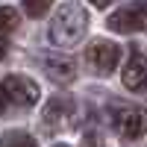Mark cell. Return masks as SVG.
Masks as SVG:
<instances>
[{
	"label": "cell",
	"mask_w": 147,
	"mask_h": 147,
	"mask_svg": "<svg viewBox=\"0 0 147 147\" xmlns=\"http://www.w3.org/2000/svg\"><path fill=\"white\" fill-rule=\"evenodd\" d=\"M24 9H27V15L38 18V15H44V12L50 9V3H47V0H27V3H24Z\"/></svg>",
	"instance_id": "8fae6325"
},
{
	"label": "cell",
	"mask_w": 147,
	"mask_h": 147,
	"mask_svg": "<svg viewBox=\"0 0 147 147\" xmlns=\"http://www.w3.org/2000/svg\"><path fill=\"white\" fill-rule=\"evenodd\" d=\"M109 30L112 32H121V35H132V32H141L144 27H147V9L144 6H121V9H115L112 15H109Z\"/></svg>",
	"instance_id": "3957f363"
},
{
	"label": "cell",
	"mask_w": 147,
	"mask_h": 147,
	"mask_svg": "<svg viewBox=\"0 0 147 147\" xmlns=\"http://www.w3.org/2000/svg\"><path fill=\"white\" fill-rule=\"evenodd\" d=\"M71 115H74V100H71L68 94H56L53 100L44 106V115H41V118H44V127L53 132V129H59V127H65Z\"/></svg>",
	"instance_id": "8992f818"
},
{
	"label": "cell",
	"mask_w": 147,
	"mask_h": 147,
	"mask_svg": "<svg viewBox=\"0 0 147 147\" xmlns=\"http://www.w3.org/2000/svg\"><path fill=\"white\" fill-rule=\"evenodd\" d=\"M88 30V12L80 3H62L50 24V41L56 47H77Z\"/></svg>",
	"instance_id": "6da1fadb"
},
{
	"label": "cell",
	"mask_w": 147,
	"mask_h": 147,
	"mask_svg": "<svg viewBox=\"0 0 147 147\" xmlns=\"http://www.w3.org/2000/svg\"><path fill=\"white\" fill-rule=\"evenodd\" d=\"M44 71L53 82H71L77 77V65L71 59H59V56H44Z\"/></svg>",
	"instance_id": "ba28073f"
},
{
	"label": "cell",
	"mask_w": 147,
	"mask_h": 147,
	"mask_svg": "<svg viewBox=\"0 0 147 147\" xmlns=\"http://www.w3.org/2000/svg\"><path fill=\"white\" fill-rule=\"evenodd\" d=\"M18 12L15 6H0V35H9V32H15L18 30Z\"/></svg>",
	"instance_id": "30bf717a"
},
{
	"label": "cell",
	"mask_w": 147,
	"mask_h": 147,
	"mask_svg": "<svg viewBox=\"0 0 147 147\" xmlns=\"http://www.w3.org/2000/svg\"><path fill=\"white\" fill-rule=\"evenodd\" d=\"M0 147H38V144L24 129H6L3 136H0Z\"/></svg>",
	"instance_id": "9c48e42d"
},
{
	"label": "cell",
	"mask_w": 147,
	"mask_h": 147,
	"mask_svg": "<svg viewBox=\"0 0 147 147\" xmlns=\"http://www.w3.org/2000/svg\"><path fill=\"white\" fill-rule=\"evenodd\" d=\"M35 103H38V85L30 77L12 74L0 82V115L9 109H30Z\"/></svg>",
	"instance_id": "7a4b0ae2"
},
{
	"label": "cell",
	"mask_w": 147,
	"mask_h": 147,
	"mask_svg": "<svg viewBox=\"0 0 147 147\" xmlns=\"http://www.w3.org/2000/svg\"><path fill=\"white\" fill-rule=\"evenodd\" d=\"M124 85L129 91H141L147 88V59L141 53H132L124 65Z\"/></svg>",
	"instance_id": "52a82bcc"
},
{
	"label": "cell",
	"mask_w": 147,
	"mask_h": 147,
	"mask_svg": "<svg viewBox=\"0 0 147 147\" xmlns=\"http://www.w3.org/2000/svg\"><path fill=\"white\" fill-rule=\"evenodd\" d=\"M115 127L124 138H141L147 132V109L136 106V109H124L115 118Z\"/></svg>",
	"instance_id": "5b68a950"
},
{
	"label": "cell",
	"mask_w": 147,
	"mask_h": 147,
	"mask_svg": "<svg viewBox=\"0 0 147 147\" xmlns=\"http://www.w3.org/2000/svg\"><path fill=\"white\" fill-rule=\"evenodd\" d=\"M56 147H68V144H56Z\"/></svg>",
	"instance_id": "7c38bea8"
},
{
	"label": "cell",
	"mask_w": 147,
	"mask_h": 147,
	"mask_svg": "<svg viewBox=\"0 0 147 147\" xmlns=\"http://www.w3.org/2000/svg\"><path fill=\"white\" fill-rule=\"evenodd\" d=\"M85 59H88V65L94 68V74H100V77H106V74H112L121 62V47L112 44V41H94L88 47V53H85Z\"/></svg>",
	"instance_id": "277c9868"
}]
</instances>
